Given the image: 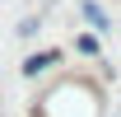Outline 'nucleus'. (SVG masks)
<instances>
[{
    "instance_id": "obj_1",
    "label": "nucleus",
    "mask_w": 121,
    "mask_h": 117,
    "mask_svg": "<svg viewBox=\"0 0 121 117\" xmlns=\"http://www.w3.org/2000/svg\"><path fill=\"white\" fill-rule=\"evenodd\" d=\"M60 56H65L60 47H47V52H33V56L23 61V75H28V80H33V75H42V70H51V66H56Z\"/></svg>"
},
{
    "instance_id": "obj_2",
    "label": "nucleus",
    "mask_w": 121,
    "mask_h": 117,
    "mask_svg": "<svg viewBox=\"0 0 121 117\" xmlns=\"http://www.w3.org/2000/svg\"><path fill=\"white\" fill-rule=\"evenodd\" d=\"M79 14L93 24V33H107V28H112V19L103 14V5H98V0H79Z\"/></svg>"
},
{
    "instance_id": "obj_3",
    "label": "nucleus",
    "mask_w": 121,
    "mask_h": 117,
    "mask_svg": "<svg viewBox=\"0 0 121 117\" xmlns=\"http://www.w3.org/2000/svg\"><path fill=\"white\" fill-rule=\"evenodd\" d=\"M75 52H79V56H98V38H89V33L75 38Z\"/></svg>"
}]
</instances>
